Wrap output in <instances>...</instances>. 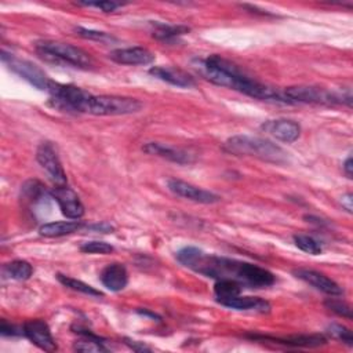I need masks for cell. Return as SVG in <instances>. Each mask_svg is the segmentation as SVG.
<instances>
[{
    "label": "cell",
    "instance_id": "cell-1",
    "mask_svg": "<svg viewBox=\"0 0 353 353\" xmlns=\"http://www.w3.org/2000/svg\"><path fill=\"white\" fill-rule=\"evenodd\" d=\"M176 259L196 273L215 280L230 279L241 285H248L252 288L269 287L276 281L274 274L265 268L225 256L205 254L197 247L181 248L176 252Z\"/></svg>",
    "mask_w": 353,
    "mask_h": 353
},
{
    "label": "cell",
    "instance_id": "cell-2",
    "mask_svg": "<svg viewBox=\"0 0 353 353\" xmlns=\"http://www.w3.org/2000/svg\"><path fill=\"white\" fill-rule=\"evenodd\" d=\"M194 68L203 77L216 85L236 90L244 95L261 101L290 103L283 91L251 79L236 63L222 58L221 55L214 54L204 59H196Z\"/></svg>",
    "mask_w": 353,
    "mask_h": 353
},
{
    "label": "cell",
    "instance_id": "cell-3",
    "mask_svg": "<svg viewBox=\"0 0 353 353\" xmlns=\"http://www.w3.org/2000/svg\"><path fill=\"white\" fill-rule=\"evenodd\" d=\"M223 150L236 156H251L273 164H284L288 156L283 148L269 139L251 135H234L225 141Z\"/></svg>",
    "mask_w": 353,
    "mask_h": 353
},
{
    "label": "cell",
    "instance_id": "cell-4",
    "mask_svg": "<svg viewBox=\"0 0 353 353\" xmlns=\"http://www.w3.org/2000/svg\"><path fill=\"white\" fill-rule=\"evenodd\" d=\"M284 95L291 103H314V105H336L345 103L352 106V92L346 88L342 92H332L316 85H291L287 87Z\"/></svg>",
    "mask_w": 353,
    "mask_h": 353
},
{
    "label": "cell",
    "instance_id": "cell-5",
    "mask_svg": "<svg viewBox=\"0 0 353 353\" xmlns=\"http://www.w3.org/2000/svg\"><path fill=\"white\" fill-rule=\"evenodd\" d=\"M47 92L50 94V101L54 108L70 113H87L92 97V94L77 85L62 84L54 80L50 81Z\"/></svg>",
    "mask_w": 353,
    "mask_h": 353
},
{
    "label": "cell",
    "instance_id": "cell-6",
    "mask_svg": "<svg viewBox=\"0 0 353 353\" xmlns=\"http://www.w3.org/2000/svg\"><path fill=\"white\" fill-rule=\"evenodd\" d=\"M36 50L43 58L57 59L65 63H69L74 68L90 69L94 66V59L91 55L81 50L80 47L72 46L69 43L54 41V40H43L36 43Z\"/></svg>",
    "mask_w": 353,
    "mask_h": 353
},
{
    "label": "cell",
    "instance_id": "cell-7",
    "mask_svg": "<svg viewBox=\"0 0 353 353\" xmlns=\"http://www.w3.org/2000/svg\"><path fill=\"white\" fill-rule=\"evenodd\" d=\"M142 109V102L131 97L92 95L87 113L95 116H123L137 113Z\"/></svg>",
    "mask_w": 353,
    "mask_h": 353
},
{
    "label": "cell",
    "instance_id": "cell-8",
    "mask_svg": "<svg viewBox=\"0 0 353 353\" xmlns=\"http://www.w3.org/2000/svg\"><path fill=\"white\" fill-rule=\"evenodd\" d=\"M1 61L10 68V70L17 73L29 84L34 85L39 90L47 91L51 79L44 73V70L40 66L30 61L17 58L12 54H7L6 51H1Z\"/></svg>",
    "mask_w": 353,
    "mask_h": 353
},
{
    "label": "cell",
    "instance_id": "cell-9",
    "mask_svg": "<svg viewBox=\"0 0 353 353\" xmlns=\"http://www.w3.org/2000/svg\"><path fill=\"white\" fill-rule=\"evenodd\" d=\"M36 160L47 171V174L57 183V186L66 185V174L54 146L50 142H43L39 145L36 150Z\"/></svg>",
    "mask_w": 353,
    "mask_h": 353
},
{
    "label": "cell",
    "instance_id": "cell-10",
    "mask_svg": "<svg viewBox=\"0 0 353 353\" xmlns=\"http://www.w3.org/2000/svg\"><path fill=\"white\" fill-rule=\"evenodd\" d=\"M167 186L168 189L183 199L196 201V203H201V204H212V203H218L221 200V197L210 190H205L203 188H199L193 183L176 179V178H171L167 181Z\"/></svg>",
    "mask_w": 353,
    "mask_h": 353
},
{
    "label": "cell",
    "instance_id": "cell-11",
    "mask_svg": "<svg viewBox=\"0 0 353 353\" xmlns=\"http://www.w3.org/2000/svg\"><path fill=\"white\" fill-rule=\"evenodd\" d=\"M52 199L58 203L62 214L69 219H80L84 215V205L77 193L66 186L61 185L51 190Z\"/></svg>",
    "mask_w": 353,
    "mask_h": 353
},
{
    "label": "cell",
    "instance_id": "cell-12",
    "mask_svg": "<svg viewBox=\"0 0 353 353\" xmlns=\"http://www.w3.org/2000/svg\"><path fill=\"white\" fill-rule=\"evenodd\" d=\"M23 335L33 342L39 349L44 352H55L57 343L50 331L48 324L44 320L33 319L23 323Z\"/></svg>",
    "mask_w": 353,
    "mask_h": 353
},
{
    "label": "cell",
    "instance_id": "cell-13",
    "mask_svg": "<svg viewBox=\"0 0 353 353\" xmlns=\"http://www.w3.org/2000/svg\"><path fill=\"white\" fill-rule=\"evenodd\" d=\"M295 274V277L301 279L302 281L307 283L309 285L314 287L316 290L330 295V296H339L343 294L342 287L335 283L332 279L327 277L325 274L317 272V270H312V269H295L292 272Z\"/></svg>",
    "mask_w": 353,
    "mask_h": 353
},
{
    "label": "cell",
    "instance_id": "cell-14",
    "mask_svg": "<svg viewBox=\"0 0 353 353\" xmlns=\"http://www.w3.org/2000/svg\"><path fill=\"white\" fill-rule=\"evenodd\" d=\"M261 128L274 137L279 141H283L285 143H291L296 141L301 135V125L290 119H276V120H268L261 124Z\"/></svg>",
    "mask_w": 353,
    "mask_h": 353
},
{
    "label": "cell",
    "instance_id": "cell-15",
    "mask_svg": "<svg viewBox=\"0 0 353 353\" xmlns=\"http://www.w3.org/2000/svg\"><path fill=\"white\" fill-rule=\"evenodd\" d=\"M109 58L120 65H149L154 61V54L145 47H127L110 51Z\"/></svg>",
    "mask_w": 353,
    "mask_h": 353
},
{
    "label": "cell",
    "instance_id": "cell-16",
    "mask_svg": "<svg viewBox=\"0 0 353 353\" xmlns=\"http://www.w3.org/2000/svg\"><path fill=\"white\" fill-rule=\"evenodd\" d=\"M142 149L149 154H154V156L167 159L176 164H190L194 161V156L192 153H189L183 149H179V148L160 143V142H148L143 145Z\"/></svg>",
    "mask_w": 353,
    "mask_h": 353
},
{
    "label": "cell",
    "instance_id": "cell-17",
    "mask_svg": "<svg viewBox=\"0 0 353 353\" xmlns=\"http://www.w3.org/2000/svg\"><path fill=\"white\" fill-rule=\"evenodd\" d=\"M149 73L159 80H163L168 84L182 87V88H189L196 85V80L193 76L186 73L182 69L172 68V66H152L149 69Z\"/></svg>",
    "mask_w": 353,
    "mask_h": 353
},
{
    "label": "cell",
    "instance_id": "cell-18",
    "mask_svg": "<svg viewBox=\"0 0 353 353\" xmlns=\"http://www.w3.org/2000/svg\"><path fill=\"white\" fill-rule=\"evenodd\" d=\"M99 279H101V283L103 284V287H106L108 290H110L113 292H119L125 288V285L128 283V273L123 263L113 262V263L106 265L102 269Z\"/></svg>",
    "mask_w": 353,
    "mask_h": 353
},
{
    "label": "cell",
    "instance_id": "cell-19",
    "mask_svg": "<svg viewBox=\"0 0 353 353\" xmlns=\"http://www.w3.org/2000/svg\"><path fill=\"white\" fill-rule=\"evenodd\" d=\"M251 339H261V341H272L274 343H281L294 347H316L320 345L327 343V338L324 335H292L287 338L279 336H269V335H248Z\"/></svg>",
    "mask_w": 353,
    "mask_h": 353
},
{
    "label": "cell",
    "instance_id": "cell-20",
    "mask_svg": "<svg viewBox=\"0 0 353 353\" xmlns=\"http://www.w3.org/2000/svg\"><path fill=\"white\" fill-rule=\"evenodd\" d=\"M222 306L236 309V310H251L258 313H269L272 306L268 301L258 296H243L241 294L230 296L219 302Z\"/></svg>",
    "mask_w": 353,
    "mask_h": 353
},
{
    "label": "cell",
    "instance_id": "cell-21",
    "mask_svg": "<svg viewBox=\"0 0 353 353\" xmlns=\"http://www.w3.org/2000/svg\"><path fill=\"white\" fill-rule=\"evenodd\" d=\"M85 226L81 221H58V222H48L40 226L39 233L44 237H62L66 234H72Z\"/></svg>",
    "mask_w": 353,
    "mask_h": 353
},
{
    "label": "cell",
    "instance_id": "cell-22",
    "mask_svg": "<svg viewBox=\"0 0 353 353\" xmlns=\"http://www.w3.org/2000/svg\"><path fill=\"white\" fill-rule=\"evenodd\" d=\"M81 338L74 342L73 349L77 352H84V353H99V352H108L105 347V339L94 335L92 332L87 330H81L80 327L76 328V331Z\"/></svg>",
    "mask_w": 353,
    "mask_h": 353
},
{
    "label": "cell",
    "instance_id": "cell-23",
    "mask_svg": "<svg viewBox=\"0 0 353 353\" xmlns=\"http://www.w3.org/2000/svg\"><path fill=\"white\" fill-rule=\"evenodd\" d=\"M22 199L29 201L30 204H43L47 201L50 193L46 190V188L36 179H29L22 185L21 189Z\"/></svg>",
    "mask_w": 353,
    "mask_h": 353
},
{
    "label": "cell",
    "instance_id": "cell-24",
    "mask_svg": "<svg viewBox=\"0 0 353 353\" xmlns=\"http://www.w3.org/2000/svg\"><path fill=\"white\" fill-rule=\"evenodd\" d=\"M153 25V37H156L157 40H164V41H171L185 33H188L190 29L188 26L183 25H168V23H163V22H152Z\"/></svg>",
    "mask_w": 353,
    "mask_h": 353
},
{
    "label": "cell",
    "instance_id": "cell-25",
    "mask_svg": "<svg viewBox=\"0 0 353 353\" xmlns=\"http://www.w3.org/2000/svg\"><path fill=\"white\" fill-rule=\"evenodd\" d=\"M241 287L243 285L240 283H237L234 280H230V279L216 280V283L214 285V292H215L216 302L219 303L223 299H228L230 296L241 294Z\"/></svg>",
    "mask_w": 353,
    "mask_h": 353
},
{
    "label": "cell",
    "instance_id": "cell-26",
    "mask_svg": "<svg viewBox=\"0 0 353 353\" xmlns=\"http://www.w3.org/2000/svg\"><path fill=\"white\" fill-rule=\"evenodd\" d=\"M57 279H58V281L62 285H65V287H68V288H70L73 291L85 294L88 296H103V294L99 290L94 288L90 284H85L81 280H77V279H73V277H69V276H65V274H61V273L57 274Z\"/></svg>",
    "mask_w": 353,
    "mask_h": 353
},
{
    "label": "cell",
    "instance_id": "cell-27",
    "mask_svg": "<svg viewBox=\"0 0 353 353\" xmlns=\"http://www.w3.org/2000/svg\"><path fill=\"white\" fill-rule=\"evenodd\" d=\"M4 270L11 279L19 280V281L28 280L33 273L32 265L28 261H23V259H15V261L7 263L4 266Z\"/></svg>",
    "mask_w": 353,
    "mask_h": 353
},
{
    "label": "cell",
    "instance_id": "cell-28",
    "mask_svg": "<svg viewBox=\"0 0 353 353\" xmlns=\"http://www.w3.org/2000/svg\"><path fill=\"white\" fill-rule=\"evenodd\" d=\"M294 243L295 245L302 250L303 252H307L310 255H319L321 254L323 248H321V244L313 239L312 236H307V234H294Z\"/></svg>",
    "mask_w": 353,
    "mask_h": 353
},
{
    "label": "cell",
    "instance_id": "cell-29",
    "mask_svg": "<svg viewBox=\"0 0 353 353\" xmlns=\"http://www.w3.org/2000/svg\"><path fill=\"white\" fill-rule=\"evenodd\" d=\"M324 305L328 310L334 312L335 314H338L341 317H345L347 320H352V309L345 301L336 299V298H328V299L324 301Z\"/></svg>",
    "mask_w": 353,
    "mask_h": 353
},
{
    "label": "cell",
    "instance_id": "cell-30",
    "mask_svg": "<svg viewBox=\"0 0 353 353\" xmlns=\"http://www.w3.org/2000/svg\"><path fill=\"white\" fill-rule=\"evenodd\" d=\"M327 332H328L331 336H334V338L342 341V342L346 343L347 346H353V335H352V331H350L349 328H346L345 325L332 323L331 325L327 327Z\"/></svg>",
    "mask_w": 353,
    "mask_h": 353
},
{
    "label": "cell",
    "instance_id": "cell-31",
    "mask_svg": "<svg viewBox=\"0 0 353 353\" xmlns=\"http://www.w3.org/2000/svg\"><path fill=\"white\" fill-rule=\"evenodd\" d=\"M74 32L88 40H97V41H113L114 37L110 36L106 32H101V30H94V29H87V28H81V26H76Z\"/></svg>",
    "mask_w": 353,
    "mask_h": 353
},
{
    "label": "cell",
    "instance_id": "cell-32",
    "mask_svg": "<svg viewBox=\"0 0 353 353\" xmlns=\"http://www.w3.org/2000/svg\"><path fill=\"white\" fill-rule=\"evenodd\" d=\"M80 250L83 252H88V254H110L113 251V247L109 243L105 241H87L84 243Z\"/></svg>",
    "mask_w": 353,
    "mask_h": 353
},
{
    "label": "cell",
    "instance_id": "cell-33",
    "mask_svg": "<svg viewBox=\"0 0 353 353\" xmlns=\"http://www.w3.org/2000/svg\"><path fill=\"white\" fill-rule=\"evenodd\" d=\"M76 4L84 6V7H95L103 12H112L116 8L121 7V3H116V1H79Z\"/></svg>",
    "mask_w": 353,
    "mask_h": 353
},
{
    "label": "cell",
    "instance_id": "cell-34",
    "mask_svg": "<svg viewBox=\"0 0 353 353\" xmlns=\"http://www.w3.org/2000/svg\"><path fill=\"white\" fill-rule=\"evenodd\" d=\"M0 332L4 336H17V335L23 334V328H18L14 324H10L6 320H3L1 325H0Z\"/></svg>",
    "mask_w": 353,
    "mask_h": 353
},
{
    "label": "cell",
    "instance_id": "cell-35",
    "mask_svg": "<svg viewBox=\"0 0 353 353\" xmlns=\"http://www.w3.org/2000/svg\"><path fill=\"white\" fill-rule=\"evenodd\" d=\"M87 229L94 230V232H101V233H109L113 230V226L109 225L108 222H101V223H92L87 225Z\"/></svg>",
    "mask_w": 353,
    "mask_h": 353
},
{
    "label": "cell",
    "instance_id": "cell-36",
    "mask_svg": "<svg viewBox=\"0 0 353 353\" xmlns=\"http://www.w3.org/2000/svg\"><path fill=\"white\" fill-rule=\"evenodd\" d=\"M125 345H128L132 350L135 352H149L150 347L146 346L143 342H138V341H131L128 338H125Z\"/></svg>",
    "mask_w": 353,
    "mask_h": 353
},
{
    "label": "cell",
    "instance_id": "cell-37",
    "mask_svg": "<svg viewBox=\"0 0 353 353\" xmlns=\"http://www.w3.org/2000/svg\"><path fill=\"white\" fill-rule=\"evenodd\" d=\"M353 199H352V194L350 193H346L345 196L341 197V203H342V207H345V210L347 212H352V208H353V204H352Z\"/></svg>",
    "mask_w": 353,
    "mask_h": 353
},
{
    "label": "cell",
    "instance_id": "cell-38",
    "mask_svg": "<svg viewBox=\"0 0 353 353\" xmlns=\"http://www.w3.org/2000/svg\"><path fill=\"white\" fill-rule=\"evenodd\" d=\"M342 168H343V171H345L346 176H347V178H352V175H353V164H352V156H349V157L345 160V163H343Z\"/></svg>",
    "mask_w": 353,
    "mask_h": 353
},
{
    "label": "cell",
    "instance_id": "cell-39",
    "mask_svg": "<svg viewBox=\"0 0 353 353\" xmlns=\"http://www.w3.org/2000/svg\"><path fill=\"white\" fill-rule=\"evenodd\" d=\"M139 313H142V314H146V316H150V317H153V319H160L156 313H152V312H149V310H138Z\"/></svg>",
    "mask_w": 353,
    "mask_h": 353
}]
</instances>
